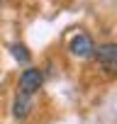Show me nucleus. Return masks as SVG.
Returning <instances> with one entry per match:
<instances>
[{
  "instance_id": "1",
  "label": "nucleus",
  "mask_w": 117,
  "mask_h": 124,
  "mask_svg": "<svg viewBox=\"0 0 117 124\" xmlns=\"http://www.w3.org/2000/svg\"><path fill=\"white\" fill-rule=\"evenodd\" d=\"M93 56L98 58V63L102 66V71L107 76H115V71H117V44L115 41L100 44L98 49H93Z\"/></svg>"
},
{
  "instance_id": "2",
  "label": "nucleus",
  "mask_w": 117,
  "mask_h": 124,
  "mask_svg": "<svg viewBox=\"0 0 117 124\" xmlns=\"http://www.w3.org/2000/svg\"><path fill=\"white\" fill-rule=\"evenodd\" d=\"M42 83H44V73H42L39 68H34V66L25 68V71H22V76H20V83H17L20 95L32 97V95H34V93L42 88Z\"/></svg>"
},
{
  "instance_id": "3",
  "label": "nucleus",
  "mask_w": 117,
  "mask_h": 124,
  "mask_svg": "<svg viewBox=\"0 0 117 124\" xmlns=\"http://www.w3.org/2000/svg\"><path fill=\"white\" fill-rule=\"evenodd\" d=\"M93 49H95V41H93V37L85 34V32H78V34L71 39V44H68V51H71L73 56H78V58L93 56Z\"/></svg>"
},
{
  "instance_id": "4",
  "label": "nucleus",
  "mask_w": 117,
  "mask_h": 124,
  "mask_svg": "<svg viewBox=\"0 0 117 124\" xmlns=\"http://www.w3.org/2000/svg\"><path fill=\"white\" fill-rule=\"evenodd\" d=\"M29 109H32L29 97L17 95V97H15V102H12V114H15V119H25V117L29 114Z\"/></svg>"
},
{
  "instance_id": "5",
  "label": "nucleus",
  "mask_w": 117,
  "mask_h": 124,
  "mask_svg": "<svg viewBox=\"0 0 117 124\" xmlns=\"http://www.w3.org/2000/svg\"><path fill=\"white\" fill-rule=\"evenodd\" d=\"M10 51H12V56L20 61V63H29V61H32V54L27 51L25 44H10Z\"/></svg>"
}]
</instances>
